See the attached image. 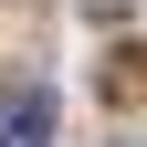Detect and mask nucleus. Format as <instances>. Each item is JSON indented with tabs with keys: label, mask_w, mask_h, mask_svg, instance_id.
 <instances>
[{
	"label": "nucleus",
	"mask_w": 147,
	"mask_h": 147,
	"mask_svg": "<svg viewBox=\"0 0 147 147\" xmlns=\"http://www.w3.org/2000/svg\"><path fill=\"white\" fill-rule=\"evenodd\" d=\"M42 137H53V105H42V95H21V116L0 126V147H42Z\"/></svg>",
	"instance_id": "obj_1"
},
{
	"label": "nucleus",
	"mask_w": 147,
	"mask_h": 147,
	"mask_svg": "<svg viewBox=\"0 0 147 147\" xmlns=\"http://www.w3.org/2000/svg\"><path fill=\"white\" fill-rule=\"evenodd\" d=\"M105 95H147V53H126V63L105 74Z\"/></svg>",
	"instance_id": "obj_2"
}]
</instances>
